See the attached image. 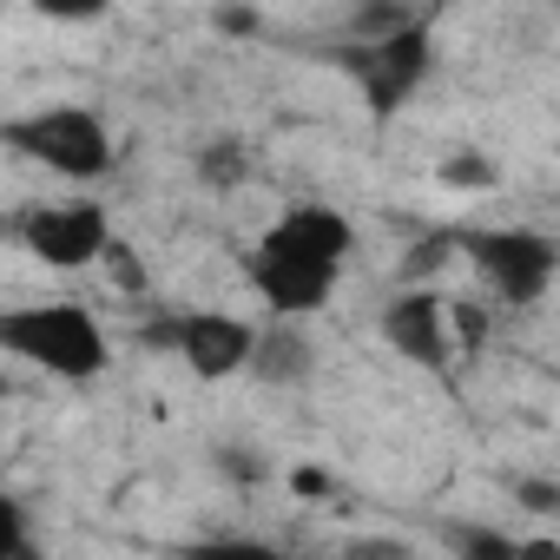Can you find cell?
Segmentation results:
<instances>
[{
	"instance_id": "cell-1",
	"label": "cell",
	"mask_w": 560,
	"mask_h": 560,
	"mask_svg": "<svg viewBox=\"0 0 560 560\" xmlns=\"http://www.w3.org/2000/svg\"><path fill=\"white\" fill-rule=\"evenodd\" d=\"M0 357L34 363L54 383H93L113 370V337L86 304H21V311H0Z\"/></svg>"
},
{
	"instance_id": "cell-2",
	"label": "cell",
	"mask_w": 560,
	"mask_h": 560,
	"mask_svg": "<svg viewBox=\"0 0 560 560\" xmlns=\"http://www.w3.org/2000/svg\"><path fill=\"white\" fill-rule=\"evenodd\" d=\"M0 145L34 159L40 172H54L67 185H93L119 159L113 126L93 106H40V113H21V119H0Z\"/></svg>"
},
{
	"instance_id": "cell-3",
	"label": "cell",
	"mask_w": 560,
	"mask_h": 560,
	"mask_svg": "<svg viewBox=\"0 0 560 560\" xmlns=\"http://www.w3.org/2000/svg\"><path fill=\"white\" fill-rule=\"evenodd\" d=\"M455 257L508 311H534L553 291V270H560V244L547 231H527V224H501V231L455 224Z\"/></svg>"
},
{
	"instance_id": "cell-4",
	"label": "cell",
	"mask_w": 560,
	"mask_h": 560,
	"mask_svg": "<svg viewBox=\"0 0 560 560\" xmlns=\"http://www.w3.org/2000/svg\"><path fill=\"white\" fill-rule=\"evenodd\" d=\"M337 67L363 86L370 119H396V113L416 100V86L435 73V27H429V14H422V21H409V27H402V34H389V40L343 47V54H337Z\"/></svg>"
},
{
	"instance_id": "cell-5",
	"label": "cell",
	"mask_w": 560,
	"mask_h": 560,
	"mask_svg": "<svg viewBox=\"0 0 560 560\" xmlns=\"http://www.w3.org/2000/svg\"><path fill=\"white\" fill-rule=\"evenodd\" d=\"M250 343H257V324H244L231 311H178V317L145 324V350H172L198 383L237 376L250 363Z\"/></svg>"
},
{
	"instance_id": "cell-6",
	"label": "cell",
	"mask_w": 560,
	"mask_h": 560,
	"mask_svg": "<svg viewBox=\"0 0 560 560\" xmlns=\"http://www.w3.org/2000/svg\"><path fill=\"white\" fill-rule=\"evenodd\" d=\"M244 270H250V291L284 317V324H298V317H311V311H324L330 298H337V264H324V257H311V250H298V244H284V237H257L250 244V257H244Z\"/></svg>"
},
{
	"instance_id": "cell-7",
	"label": "cell",
	"mask_w": 560,
	"mask_h": 560,
	"mask_svg": "<svg viewBox=\"0 0 560 560\" xmlns=\"http://www.w3.org/2000/svg\"><path fill=\"white\" fill-rule=\"evenodd\" d=\"M14 231H21V244H27L40 264H54V270H86V264H100L106 244H113V218H106V205H93V198L27 205Z\"/></svg>"
},
{
	"instance_id": "cell-8",
	"label": "cell",
	"mask_w": 560,
	"mask_h": 560,
	"mask_svg": "<svg viewBox=\"0 0 560 560\" xmlns=\"http://www.w3.org/2000/svg\"><path fill=\"white\" fill-rule=\"evenodd\" d=\"M383 343L416 370H448V298L442 291H396L376 311Z\"/></svg>"
},
{
	"instance_id": "cell-9",
	"label": "cell",
	"mask_w": 560,
	"mask_h": 560,
	"mask_svg": "<svg viewBox=\"0 0 560 560\" xmlns=\"http://www.w3.org/2000/svg\"><path fill=\"white\" fill-rule=\"evenodd\" d=\"M270 237H284V244H298V250H311V257H324L337 270L357 250V224L343 211H330V205H291V211H277Z\"/></svg>"
},
{
	"instance_id": "cell-10",
	"label": "cell",
	"mask_w": 560,
	"mask_h": 560,
	"mask_svg": "<svg viewBox=\"0 0 560 560\" xmlns=\"http://www.w3.org/2000/svg\"><path fill=\"white\" fill-rule=\"evenodd\" d=\"M311 370H317V343H311L298 324H270V330H257L250 363H244V376H257V383H270V389H291V383H304Z\"/></svg>"
},
{
	"instance_id": "cell-11",
	"label": "cell",
	"mask_w": 560,
	"mask_h": 560,
	"mask_svg": "<svg viewBox=\"0 0 560 560\" xmlns=\"http://www.w3.org/2000/svg\"><path fill=\"white\" fill-rule=\"evenodd\" d=\"M448 264H455V231H422L402 250V264H396V284L402 291H429V277H442Z\"/></svg>"
},
{
	"instance_id": "cell-12",
	"label": "cell",
	"mask_w": 560,
	"mask_h": 560,
	"mask_svg": "<svg viewBox=\"0 0 560 560\" xmlns=\"http://www.w3.org/2000/svg\"><path fill=\"white\" fill-rule=\"evenodd\" d=\"M442 540H448L455 560H514V534L508 527H488V521H448Z\"/></svg>"
},
{
	"instance_id": "cell-13",
	"label": "cell",
	"mask_w": 560,
	"mask_h": 560,
	"mask_svg": "<svg viewBox=\"0 0 560 560\" xmlns=\"http://www.w3.org/2000/svg\"><path fill=\"white\" fill-rule=\"evenodd\" d=\"M198 185H211V191H231V185H244L250 178V152H244V139H211L205 152H198Z\"/></svg>"
},
{
	"instance_id": "cell-14",
	"label": "cell",
	"mask_w": 560,
	"mask_h": 560,
	"mask_svg": "<svg viewBox=\"0 0 560 560\" xmlns=\"http://www.w3.org/2000/svg\"><path fill=\"white\" fill-rule=\"evenodd\" d=\"M211 462H218V475H224L231 488H257V481H270V462H264V448L218 442V448H211Z\"/></svg>"
},
{
	"instance_id": "cell-15",
	"label": "cell",
	"mask_w": 560,
	"mask_h": 560,
	"mask_svg": "<svg viewBox=\"0 0 560 560\" xmlns=\"http://www.w3.org/2000/svg\"><path fill=\"white\" fill-rule=\"evenodd\" d=\"M178 560H277V547L244 540V534H218V540H185Z\"/></svg>"
},
{
	"instance_id": "cell-16",
	"label": "cell",
	"mask_w": 560,
	"mask_h": 560,
	"mask_svg": "<svg viewBox=\"0 0 560 560\" xmlns=\"http://www.w3.org/2000/svg\"><path fill=\"white\" fill-rule=\"evenodd\" d=\"M435 178H442L448 191H488V185H494V165H488L481 152H448V159L435 165Z\"/></svg>"
},
{
	"instance_id": "cell-17",
	"label": "cell",
	"mask_w": 560,
	"mask_h": 560,
	"mask_svg": "<svg viewBox=\"0 0 560 560\" xmlns=\"http://www.w3.org/2000/svg\"><path fill=\"white\" fill-rule=\"evenodd\" d=\"M508 494H514V508H527L534 521H553V514H560V481H547V475H514Z\"/></svg>"
},
{
	"instance_id": "cell-18",
	"label": "cell",
	"mask_w": 560,
	"mask_h": 560,
	"mask_svg": "<svg viewBox=\"0 0 560 560\" xmlns=\"http://www.w3.org/2000/svg\"><path fill=\"white\" fill-rule=\"evenodd\" d=\"M0 560H40L34 540H27V514L8 488H0Z\"/></svg>"
},
{
	"instance_id": "cell-19",
	"label": "cell",
	"mask_w": 560,
	"mask_h": 560,
	"mask_svg": "<svg viewBox=\"0 0 560 560\" xmlns=\"http://www.w3.org/2000/svg\"><path fill=\"white\" fill-rule=\"evenodd\" d=\"M343 560H416V553H409V540H383V534H357V540L343 547Z\"/></svg>"
},
{
	"instance_id": "cell-20",
	"label": "cell",
	"mask_w": 560,
	"mask_h": 560,
	"mask_svg": "<svg viewBox=\"0 0 560 560\" xmlns=\"http://www.w3.org/2000/svg\"><path fill=\"white\" fill-rule=\"evenodd\" d=\"M291 488H298V494H311V501H324V494H330V468L298 462V468H291Z\"/></svg>"
},
{
	"instance_id": "cell-21",
	"label": "cell",
	"mask_w": 560,
	"mask_h": 560,
	"mask_svg": "<svg viewBox=\"0 0 560 560\" xmlns=\"http://www.w3.org/2000/svg\"><path fill=\"white\" fill-rule=\"evenodd\" d=\"M106 257H113V277H119V284H126V291H145V270H139V257H132V250H119V244H106Z\"/></svg>"
},
{
	"instance_id": "cell-22",
	"label": "cell",
	"mask_w": 560,
	"mask_h": 560,
	"mask_svg": "<svg viewBox=\"0 0 560 560\" xmlns=\"http://www.w3.org/2000/svg\"><path fill=\"white\" fill-rule=\"evenodd\" d=\"M218 27H224V34H257L264 14H257V8H218Z\"/></svg>"
},
{
	"instance_id": "cell-23",
	"label": "cell",
	"mask_w": 560,
	"mask_h": 560,
	"mask_svg": "<svg viewBox=\"0 0 560 560\" xmlns=\"http://www.w3.org/2000/svg\"><path fill=\"white\" fill-rule=\"evenodd\" d=\"M514 560H560V540L553 534H527V540H514Z\"/></svg>"
},
{
	"instance_id": "cell-24",
	"label": "cell",
	"mask_w": 560,
	"mask_h": 560,
	"mask_svg": "<svg viewBox=\"0 0 560 560\" xmlns=\"http://www.w3.org/2000/svg\"><path fill=\"white\" fill-rule=\"evenodd\" d=\"M277 560H311V553H277Z\"/></svg>"
}]
</instances>
